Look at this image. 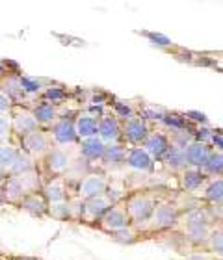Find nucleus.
<instances>
[{"mask_svg": "<svg viewBox=\"0 0 223 260\" xmlns=\"http://www.w3.org/2000/svg\"><path fill=\"white\" fill-rule=\"evenodd\" d=\"M158 199L156 195L151 193V191H132V193L126 195L125 199V210L129 214V219H131V225L134 229H142V225L147 227L149 219H151L152 212L156 208Z\"/></svg>", "mask_w": 223, "mask_h": 260, "instance_id": "nucleus-1", "label": "nucleus"}, {"mask_svg": "<svg viewBox=\"0 0 223 260\" xmlns=\"http://www.w3.org/2000/svg\"><path fill=\"white\" fill-rule=\"evenodd\" d=\"M39 190H43V179L38 169L21 175H8L2 184V191L8 201H21L26 195L38 193Z\"/></svg>", "mask_w": 223, "mask_h": 260, "instance_id": "nucleus-2", "label": "nucleus"}, {"mask_svg": "<svg viewBox=\"0 0 223 260\" xmlns=\"http://www.w3.org/2000/svg\"><path fill=\"white\" fill-rule=\"evenodd\" d=\"M78 154H73L69 147H52L43 158V166L52 177H66L67 169L71 168L73 160Z\"/></svg>", "mask_w": 223, "mask_h": 260, "instance_id": "nucleus-3", "label": "nucleus"}, {"mask_svg": "<svg viewBox=\"0 0 223 260\" xmlns=\"http://www.w3.org/2000/svg\"><path fill=\"white\" fill-rule=\"evenodd\" d=\"M52 149V141H50L49 132L39 126L24 138H21V151L26 152L30 158H45V154Z\"/></svg>", "mask_w": 223, "mask_h": 260, "instance_id": "nucleus-4", "label": "nucleus"}, {"mask_svg": "<svg viewBox=\"0 0 223 260\" xmlns=\"http://www.w3.org/2000/svg\"><path fill=\"white\" fill-rule=\"evenodd\" d=\"M50 136V141L54 147H75L78 143V136L75 130V119L69 117H58L47 130Z\"/></svg>", "mask_w": 223, "mask_h": 260, "instance_id": "nucleus-5", "label": "nucleus"}, {"mask_svg": "<svg viewBox=\"0 0 223 260\" xmlns=\"http://www.w3.org/2000/svg\"><path fill=\"white\" fill-rule=\"evenodd\" d=\"M179 219V206L175 205V203H160V205H156L154 212H152L151 219L147 223V229H151V231H166V229L177 227Z\"/></svg>", "mask_w": 223, "mask_h": 260, "instance_id": "nucleus-6", "label": "nucleus"}, {"mask_svg": "<svg viewBox=\"0 0 223 260\" xmlns=\"http://www.w3.org/2000/svg\"><path fill=\"white\" fill-rule=\"evenodd\" d=\"M39 128V123L34 117V112L30 108L22 106H13L11 110V134H15L19 140L26 134Z\"/></svg>", "mask_w": 223, "mask_h": 260, "instance_id": "nucleus-7", "label": "nucleus"}, {"mask_svg": "<svg viewBox=\"0 0 223 260\" xmlns=\"http://www.w3.org/2000/svg\"><path fill=\"white\" fill-rule=\"evenodd\" d=\"M123 125V138L129 141V147H142L143 141L147 140L149 132V123L140 115H134L131 119H126L121 123Z\"/></svg>", "mask_w": 223, "mask_h": 260, "instance_id": "nucleus-8", "label": "nucleus"}, {"mask_svg": "<svg viewBox=\"0 0 223 260\" xmlns=\"http://www.w3.org/2000/svg\"><path fill=\"white\" fill-rule=\"evenodd\" d=\"M106 188H108V179L103 173H89L78 182L76 197L82 201L93 199V197L106 193Z\"/></svg>", "mask_w": 223, "mask_h": 260, "instance_id": "nucleus-9", "label": "nucleus"}, {"mask_svg": "<svg viewBox=\"0 0 223 260\" xmlns=\"http://www.w3.org/2000/svg\"><path fill=\"white\" fill-rule=\"evenodd\" d=\"M97 138L103 141L104 145L108 143H117V141L123 138V125L121 121L115 117L114 114H103L99 117V130H97Z\"/></svg>", "mask_w": 223, "mask_h": 260, "instance_id": "nucleus-10", "label": "nucleus"}, {"mask_svg": "<svg viewBox=\"0 0 223 260\" xmlns=\"http://www.w3.org/2000/svg\"><path fill=\"white\" fill-rule=\"evenodd\" d=\"M129 225H131V219H129V214L125 210V205H121V203L114 205L99 219V227L110 234L117 233L121 229H126Z\"/></svg>", "mask_w": 223, "mask_h": 260, "instance_id": "nucleus-11", "label": "nucleus"}, {"mask_svg": "<svg viewBox=\"0 0 223 260\" xmlns=\"http://www.w3.org/2000/svg\"><path fill=\"white\" fill-rule=\"evenodd\" d=\"M125 166H129L134 171H140V173H147L154 169V160L149 156V152L143 147H126Z\"/></svg>", "mask_w": 223, "mask_h": 260, "instance_id": "nucleus-12", "label": "nucleus"}, {"mask_svg": "<svg viewBox=\"0 0 223 260\" xmlns=\"http://www.w3.org/2000/svg\"><path fill=\"white\" fill-rule=\"evenodd\" d=\"M114 206V203L106 197V195H99V197H93V199L84 201V208H82V217L86 223H93L101 219V217L106 214Z\"/></svg>", "mask_w": 223, "mask_h": 260, "instance_id": "nucleus-13", "label": "nucleus"}, {"mask_svg": "<svg viewBox=\"0 0 223 260\" xmlns=\"http://www.w3.org/2000/svg\"><path fill=\"white\" fill-rule=\"evenodd\" d=\"M142 147L149 152V156H151L152 160H160V162H162L164 156H166V152H168L169 147H171V143H169L168 134L156 130V132H149L147 140L143 141Z\"/></svg>", "mask_w": 223, "mask_h": 260, "instance_id": "nucleus-14", "label": "nucleus"}, {"mask_svg": "<svg viewBox=\"0 0 223 260\" xmlns=\"http://www.w3.org/2000/svg\"><path fill=\"white\" fill-rule=\"evenodd\" d=\"M67 188H69V182L66 180V177H52L49 182H45L41 191L49 205H56V203H63L69 199Z\"/></svg>", "mask_w": 223, "mask_h": 260, "instance_id": "nucleus-15", "label": "nucleus"}, {"mask_svg": "<svg viewBox=\"0 0 223 260\" xmlns=\"http://www.w3.org/2000/svg\"><path fill=\"white\" fill-rule=\"evenodd\" d=\"M210 145H205V143H199V141H192L190 145L184 149V156H186V164L190 168H197L203 169L205 164H207L208 156H210Z\"/></svg>", "mask_w": 223, "mask_h": 260, "instance_id": "nucleus-16", "label": "nucleus"}, {"mask_svg": "<svg viewBox=\"0 0 223 260\" xmlns=\"http://www.w3.org/2000/svg\"><path fill=\"white\" fill-rule=\"evenodd\" d=\"M104 151H106V145L99 140L97 136L95 138H87V140H80V143H78V154L89 164L103 162Z\"/></svg>", "mask_w": 223, "mask_h": 260, "instance_id": "nucleus-17", "label": "nucleus"}, {"mask_svg": "<svg viewBox=\"0 0 223 260\" xmlns=\"http://www.w3.org/2000/svg\"><path fill=\"white\" fill-rule=\"evenodd\" d=\"M75 130L78 140H87V138H95L99 130V117H95L89 112H82L76 115L75 119Z\"/></svg>", "mask_w": 223, "mask_h": 260, "instance_id": "nucleus-18", "label": "nucleus"}, {"mask_svg": "<svg viewBox=\"0 0 223 260\" xmlns=\"http://www.w3.org/2000/svg\"><path fill=\"white\" fill-rule=\"evenodd\" d=\"M180 186L186 191H199L203 190L205 182L208 180V177L203 173L201 169L197 168H186L184 171H180Z\"/></svg>", "mask_w": 223, "mask_h": 260, "instance_id": "nucleus-19", "label": "nucleus"}, {"mask_svg": "<svg viewBox=\"0 0 223 260\" xmlns=\"http://www.w3.org/2000/svg\"><path fill=\"white\" fill-rule=\"evenodd\" d=\"M125 151L126 145L123 143H112V145H106V151H104L103 156V168L106 169H119L125 166Z\"/></svg>", "mask_w": 223, "mask_h": 260, "instance_id": "nucleus-20", "label": "nucleus"}, {"mask_svg": "<svg viewBox=\"0 0 223 260\" xmlns=\"http://www.w3.org/2000/svg\"><path fill=\"white\" fill-rule=\"evenodd\" d=\"M203 199L210 205L223 206V179L221 177H208L203 186Z\"/></svg>", "mask_w": 223, "mask_h": 260, "instance_id": "nucleus-21", "label": "nucleus"}, {"mask_svg": "<svg viewBox=\"0 0 223 260\" xmlns=\"http://www.w3.org/2000/svg\"><path fill=\"white\" fill-rule=\"evenodd\" d=\"M19 203H21V206L24 210L34 214V216H43V214L49 212V203H47V199L43 197V193L26 195V197L21 199Z\"/></svg>", "mask_w": 223, "mask_h": 260, "instance_id": "nucleus-22", "label": "nucleus"}, {"mask_svg": "<svg viewBox=\"0 0 223 260\" xmlns=\"http://www.w3.org/2000/svg\"><path fill=\"white\" fill-rule=\"evenodd\" d=\"M32 112H34V117H36V121H38L39 125H52V123L60 117L58 108L49 103H39L38 106H34Z\"/></svg>", "mask_w": 223, "mask_h": 260, "instance_id": "nucleus-23", "label": "nucleus"}, {"mask_svg": "<svg viewBox=\"0 0 223 260\" xmlns=\"http://www.w3.org/2000/svg\"><path fill=\"white\" fill-rule=\"evenodd\" d=\"M162 162H166V166H168L171 171H177V173H180V171H184V169L188 168L184 151H182V149H177V147H169V151L166 152V156H164Z\"/></svg>", "mask_w": 223, "mask_h": 260, "instance_id": "nucleus-24", "label": "nucleus"}, {"mask_svg": "<svg viewBox=\"0 0 223 260\" xmlns=\"http://www.w3.org/2000/svg\"><path fill=\"white\" fill-rule=\"evenodd\" d=\"M36 169V164H34V158H30L26 152H22L19 149V154H17L15 162L11 164V168L8 169V175H21L28 173V171H34Z\"/></svg>", "mask_w": 223, "mask_h": 260, "instance_id": "nucleus-25", "label": "nucleus"}, {"mask_svg": "<svg viewBox=\"0 0 223 260\" xmlns=\"http://www.w3.org/2000/svg\"><path fill=\"white\" fill-rule=\"evenodd\" d=\"M207 177H221L223 175V152L212 151L208 156L205 168L201 169Z\"/></svg>", "mask_w": 223, "mask_h": 260, "instance_id": "nucleus-26", "label": "nucleus"}, {"mask_svg": "<svg viewBox=\"0 0 223 260\" xmlns=\"http://www.w3.org/2000/svg\"><path fill=\"white\" fill-rule=\"evenodd\" d=\"M205 245H207L208 253H212L216 258H223V227L212 229Z\"/></svg>", "mask_w": 223, "mask_h": 260, "instance_id": "nucleus-27", "label": "nucleus"}, {"mask_svg": "<svg viewBox=\"0 0 223 260\" xmlns=\"http://www.w3.org/2000/svg\"><path fill=\"white\" fill-rule=\"evenodd\" d=\"M17 154H19V149H17L15 145H11L10 141L0 143V166L6 169V173H8V169L11 168V164L15 162Z\"/></svg>", "mask_w": 223, "mask_h": 260, "instance_id": "nucleus-28", "label": "nucleus"}, {"mask_svg": "<svg viewBox=\"0 0 223 260\" xmlns=\"http://www.w3.org/2000/svg\"><path fill=\"white\" fill-rule=\"evenodd\" d=\"M41 99H43V103L58 106V104H63V101L67 99V93H66V89H61V87H47V89L41 93Z\"/></svg>", "mask_w": 223, "mask_h": 260, "instance_id": "nucleus-29", "label": "nucleus"}, {"mask_svg": "<svg viewBox=\"0 0 223 260\" xmlns=\"http://www.w3.org/2000/svg\"><path fill=\"white\" fill-rule=\"evenodd\" d=\"M19 84H21V89L24 95H39V93H43L41 80H36V78H30V76H19Z\"/></svg>", "mask_w": 223, "mask_h": 260, "instance_id": "nucleus-30", "label": "nucleus"}, {"mask_svg": "<svg viewBox=\"0 0 223 260\" xmlns=\"http://www.w3.org/2000/svg\"><path fill=\"white\" fill-rule=\"evenodd\" d=\"M114 115L119 121L121 119L126 121V119H131V117H134V115H136V112H134V108H132L129 103L115 99V101H114Z\"/></svg>", "mask_w": 223, "mask_h": 260, "instance_id": "nucleus-31", "label": "nucleus"}, {"mask_svg": "<svg viewBox=\"0 0 223 260\" xmlns=\"http://www.w3.org/2000/svg\"><path fill=\"white\" fill-rule=\"evenodd\" d=\"M162 123L168 128H171V132H177V130H184L186 125H188V119H186L184 115H179V114H166L164 115Z\"/></svg>", "mask_w": 223, "mask_h": 260, "instance_id": "nucleus-32", "label": "nucleus"}, {"mask_svg": "<svg viewBox=\"0 0 223 260\" xmlns=\"http://www.w3.org/2000/svg\"><path fill=\"white\" fill-rule=\"evenodd\" d=\"M164 110L162 108H156V106H152V104H143L142 108H140V117L147 121H162L164 119Z\"/></svg>", "mask_w": 223, "mask_h": 260, "instance_id": "nucleus-33", "label": "nucleus"}, {"mask_svg": "<svg viewBox=\"0 0 223 260\" xmlns=\"http://www.w3.org/2000/svg\"><path fill=\"white\" fill-rule=\"evenodd\" d=\"M49 214L56 219H66V217L71 216V205H69V199L63 201V203H56V205H49Z\"/></svg>", "mask_w": 223, "mask_h": 260, "instance_id": "nucleus-34", "label": "nucleus"}, {"mask_svg": "<svg viewBox=\"0 0 223 260\" xmlns=\"http://www.w3.org/2000/svg\"><path fill=\"white\" fill-rule=\"evenodd\" d=\"M112 236H114L115 242H121V244H132V242H136V238H138V229L129 225L126 229H121V231L114 233Z\"/></svg>", "mask_w": 223, "mask_h": 260, "instance_id": "nucleus-35", "label": "nucleus"}, {"mask_svg": "<svg viewBox=\"0 0 223 260\" xmlns=\"http://www.w3.org/2000/svg\"><path fill=\"white\" fill-rule=\"evenodd\" d=\"M11 136V115H0V143L10 141Z\"/></svg>", "mask_w": 223, "mask_h": 260, "instance_id": "nucleus-36", "label": "nucleus"}, {"mask_svg": "<svg viewBox=\"0 0 223 260\" xmlns=\"http://www.w3.org/2000/svg\"><path fill=\"white\" fill-rule=\"evenodd\" d=\"M13 106H15V104L11 103L10 99L0 91V115H10V112L13 110Z\"/></svg>", "mask_w": 223, "mask_h": 260, "instance_id": "nucleus-37", "label": "nucleus"}, {"mask_svg": "<svg viewBox=\"0 0 223 260\" xmlns=\"http://www.w3.org/2000/svg\"><path fill=\"white\" fill-rule=\"evenodd\" d=\"M210 145L214 147V151L223 152V134L221 132H214V138L210 141Z\"/></svg>", "mask_w": 223, "mask_h": 260, "instance_id": "nucleus-38", "label": "nucleus"}, {"mask_svg": "<svg viewBox=\"0 0 223 260\" xmlns=\"http://www.w3.org/2000/svg\"><path fill=\"white\" fill-rule=\"evenodd\" d=\"M186 260H218L212 253H208V251H201V253H194L190 255Z\"/></svg>", "mask_w": 223, "mask_h": 260, "instance_id": "nucleus-39", "label": "nucleus"}, {"mask_svg": "<svg viewBox=\"0 0 223 260\" xmlns=\"http://www.w3.org/2000/svg\"><path fill=\"white\" fill-rule=\"evenodd\" d=\"M149 38L154 41L156 45H164V47H168V45H171V41H169L166 36H160V34H147Z\"/></svg>", "mask_w": 223, "mask_h": 260, "instance_id": "nucleus-40", "label": "nucleus"}, {"mask_svg": "<svg viewBox=\"0 0 223 260\" xmlns=\"http://www.w3.org/2000/svg\"><path fill=\"white\" fill-rule=\"evenodd\" d=\"M184 117L188 119H194V121H197V123H207V117L203 114H199V112H188V114H184Z\"/></svg>", "mask_w": 223, "mask_h": 260, "instance_id": "nucleus-41", "label": "nucleus"}, {"mask_svg": "<svg viewBox=\"0 0 223 260\" xmlns=\"http://www.w3.org/2000/svg\"><path fill=\"white\" fill-rule=\"evenodd\" d=\"M6 179H8V173H6V169L0 166V184H4Z\"/></svg>", "mask_w": 223, "mask_h": 260, "instance_id": "nucleus-42", "label": "nucleus"}, {"mask_svg": "<svg viewBox=\"0 0 223 260\" xmlns=\"http://www.w3.org/2000/svg\"><path fill=\"white\" fill-rule=\"evenodd\" d=\"M6 76V67H4V63H0V78H4Z\"/></svg>", "mask_w": 223, "mask_h": 260, "instance_id": "nucleus-43", "label": "nucleus"}, {"mask_svg": "<svg viewBox=\"0 0 223 260\" xmlns=\"http://www.w3.org/2000/svg\"><path fill=\"white\" fill-rule=\"evenodd\" d=\"M219 260H223V258H219Z\"/></svg>", "mask_w": 223, "mask_h": 260, "instance_id": "nucleus-44", "label": "nucleus"}]
</instances>
